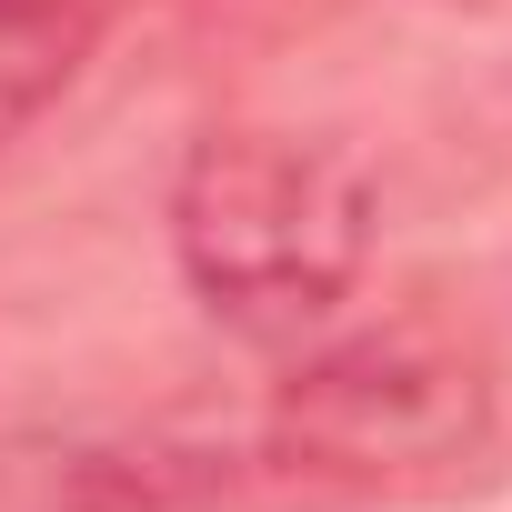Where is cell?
<instances>
[{
    "instance_id": "3",
    "label": "cell",
    "mask_w": 512,
    "mask_h": 512,
    "mask_svg": "<svg viewBox=\"0 0 512 512\" xmlns=\"http://www.w3.org/2000/svg\"><path fill=\"white\" fill-rule=\"evenodd\" d=\"M0 512H241L231 472L161 442H0Z\"/></svg>"
},
{
    "instance_id": "1",
    "label": "cell",
    "mask_w": 512,
    "mask_h": 512,
    "mask_svg": "<svg viewBox=\"0 0 512 512\" xmlns=\"http://www.w3.org/2000/svg\"><path fill=\"white\" fill-rule=\"evenodd\" d=\"M171 251L211 322L241 342H302L372 262V181L302 131H201L171 181Z\"/></svg>"
},
{
    "instance_id": "4",
    "label": "cell",
    "mask_w": 512,
    "mask_h": 512,
    "mask_svg": "<svg viewBox=\"0 0 512 512\" xmlns=\"http://www.w3.org/2000/svg\"><path fill=\"white\" fill-rule=\"evenodd\" d=\"M91 61V0H0V151Z\"/></svg>"
},
{
    "instance_id": "2",
    "label": "cell",
    "mask_w": 512,
    "mask_h": 512,
    "mask_svg": "<svg viewBox=\"0 0 512 512\" xmlns=\"http://www.w3.org/2000/svg\"><path fill=\"white\" fill-rule=\"evenodd\" d=\"M492 362L442 322H382L332 342L272 392L262 452L312 492H452L492 462Z\"/></svg>"
}]
</instances>
